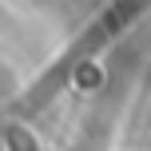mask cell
I'll use <instances>...</instances> for the list:
<instances>
[{
	"instance_id": "6da1fadb",
	"label": "cell",
	"mask_w": 151,
	"mask_h": 151,
	"mask_svg": "<svg viewBox=\"0 0 151 151\" xmlns=\"http://www.w3.org/2000/svg\"><path fill=\"white\" fill-rule=\"evenodd\" d=\"M139 8H143V0H123V4H115V8H111V12H104V16H99V20H96V24H91V28H88V32H83V36H80V40H76V44H72V52H68V56H64V60H60V64H56V68H52V72H48V76H44V80H40V83H36V88H32V91H28V107H40V104H44V99H52V96H56V91H60V88H64V83H68V80H72V72H76V68H80V64H88V60H91V56H96V52H99V48H104V44H107V40H111V36H115V32H119V28H123V24H127V20H131V16H135V12H139Z\"/></svg>"
}]
</instances>
